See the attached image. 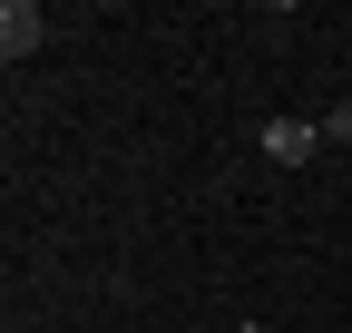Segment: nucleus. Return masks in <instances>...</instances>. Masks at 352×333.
Returning <instances> with one entry per match:
<instances>
[{
    "label": "nucleus",
    "instance_id": "f03ea898",
    "mask_svg": "<svg viewBox=\"0 0 352 333\" xmlns=\"http://www.w3.org/2000/svg\"><path fill=\"white\" fill-rule=\"evenodd\" d=\"M254 147L274 157V166H303V157L323 147V118H264V128H254Z\"/></svg>",
    "mask_w": 352,
    "mask_h": 333
},
{
    "label": "nucleus",
    "instance_id": "f257e3e1",
    "mask_svg": "<svg viewBox=\"0 0 352 333\" xmlns=\"http://www.w3.org/2000/svg\"><path fill=\"white\" fill-rule=\"evenodd\" d=\"M39 39H50V10H39V0H0V59H39Z\"/></svg>",
    "mask_w": 352,
    "mask_h": 333
},
{
    "label": "nucleus",
    "instance_id": "20e7f679",
    "mask_svg": "<svg viewBox=\"0 0 352 333\" xmlns=\"http://www.w3.org/2000/svg\"><path fill=\"white\" fill-rule=\"evenodd\" d=\"M235 333H274V323H235Z\"/></svg>",
    "mask_w": 352,
    "mask_h": 333
},
{
    "label": "nucleus",
    "instance_id": "7ed1b4c3",
    "mask_svg": "<svg viewBox=\"0 0 352 333\" xmlns=\"http://www.w3.org/2000/svg\"><path fill=\"white\" fill-rule=\"evenodd\" d=\"M323 138H352V108H333V118H323Z\"/></svg>",
    "mask_w": 352,
    "mask_h": 333
}]
</instances>
